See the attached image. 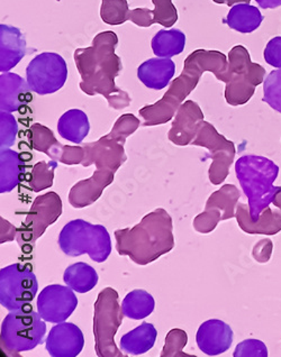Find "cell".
<instances>
[{
    "label": "cell",
    "instance_id": "obj_1",
    "mask_svg": "<svg viewBox=\"0 0 281 357\" xmlns=\"http://www.w3.org/2000/svg\"><path fill=\"white\" fill-rule=\"evenodd\" d=\"M139 119L133 114H124L117 119L107 135L98 141L86 143L82 167L95 165L96 171L90 178L77 182L69 192V204L73 208L88 207L102 197L108 185L115 178V173L128 160L125 154V142L128 136L137 132Z\"/></svg>",
    "mask_w": 281,
    "mask_h": 357
},
{
    "label": "cell",
    "instance_id": "obj_2",
    "mask_svg": "<svg viewBox=\"0 0 281 357\" xmlns=\"http://www.w3.org/2000/svg\"><path fill=\"white\" fill-rule=\"evenodd\" d=\"M117 44L116 33H99L93 38L91 47L77 49L73 59L82 77L79 86L82 93L102 96L110 108L122 110L130 106L132 99L115 84V79L123 70L122 60L115 53Z\"/></svg>",
    "mask_w": 281,
    "mask_h": 357
},
{
    "label": "cell",
    "instance_id": "obj_3",
    "mask_svg": "<svg viewBox=\"0 0 281 357\" xmlns=\"http://www.w3.org/2000/svg\"><path fill=\"white\" fill-rule=\"evenodd\" d=\"M227 71L229 60L225 54L220 51L196 50L187 56L183 73L172 81L162 98L139 110V115L144 119L143 126H158L172 121L185 99L196 89L204 73H214L218 80L227 84Z\"/></svg>",
    "mask_w": 281,
    "mask_h": 357
},
{
    "label": "cell",
    "instance_id": "obj_4",
    "mask_svg": "<svg viewBox=\"0 0 281 357\" xmlns=\"http://www.w3.org/2000/svg\"><path fill=\"white\" fill-rule=\"evenodd\" d=\"M117 253L130 257L135 264L148 265L174 248V222L163 208H157L132 228L117 229Z\"/></svg>",
    "mask_w": 281,
    "mask_h": 357
},
{
    "label": "cell",
    "instance_id": "obj_5",
    "mask_svg": "<svg viewBox=\"0 0 281 357\" xmlns=\"http://www.w3.org/2000/svg\"><path fill=\"white\" fill-rule=\"evenodd\" d=\"M235 173L249 200L250 215L257 219L270 207L281 189L273 185L278 178L279 167L264 156L244 155L235 163Z\"/></svg>",
    "mask_w": 281,
    "mask_h": 357
},
{
    "label": "cell",
    "instance_id": "obj_6",
    "mask_svg": "<svg viewBox=\"0 0 281 357\" xmlns=\"http://www.w3.org/2000/svg\"><path fill=\"white\" fill-rule=\"evenodd\" d=\"M59 245L68 257L88 254L90 259L102 263L112 253V241L106 227L93 225L84 219H75L62 228Z\"/></svg>",
    "mask_w": 281,
    "mask_h": 357
},
{
    "label": "cell",
    "instance_id": "obj_7",
    "mask_svg": "<svg viewBox=\"0 0 281 357\" xmlns=\"http://www.w3.org/2000/svg\"><path fill=\"white\" fill-rule=\"evenodd\" d=\"M47 324L32 305L13 310L1 325V347L10 356L32 351L43 342Z\"/></svg>",
    "mask_w": 281,
    "mask_h": 357
},
{
    "label": "cell",
    "instance_id": "obj_8",
    "mask_svg": "<svg viewBox=\"0 0 281 357\" xmlns=\"http://www.w3.org/2000/svg\"><path fill=\"white\" fill-rule=\"evenodd\" d=\"M116 290L105 288L99 292L93 305V336L98 357H124L115 342L117 331L122 325L124 312L119 305Z\"/></svg>",
    "mask_w": 281,
    "mask_h": 357
},
{
    "label": "cell",
    "instance_id": "obj_9",
    "mask_svg": "<svg viewBox=\"0 0 281 357\" xmlns=\"http://www.w3.org/2000/svg\"><path fill=\"white\" fill-rule=\"evenodd\" d=\"M266 70L258 63H253L249 51L242 45H236L229 53L225 100L229 106H242L249 102L255 89L262 84Z\"/></svg>",
    "mask_w": 281,
    "mask_h": 357
},
{
    "label": "cell",
    "instance_id": "obj_10",
    "mask_svg": "<svg viewBox=\"0 0 281 357\" xmlns=\"http://www.w3.org/2000/svg\"><path fill=\"white\" fill-rule=\"evenodd\" d=\"M61 213L62 200L58 193L47 192L36 197L26 218L17 228L16 241L22 251L31 253L38 239L58 220Z\"/></svg>",
    "mask_w": 281,
    "mask_h": 357
},
{
    "label": "cell",
    "instance_id": "obj_11",
    "mask_svg": "<svg viewBox=\"0 0 281 357\" xmlns=\"http://www.w3.org/2000/svg\"><path fill=\"white\" fill-rule=\"evenodd\" d=\"M38 290V279L31 265L14 263L0 270V303L7 310L31 305Z\"/></svg>",
    "mask_w": 281,
    "mask_h": 357
},
{
    "label": "cell",
    "instance_id": "obj_12",
    "mask_svg": "<svg viewBox=\"0 0 281 357\" xmlns=\"http://www.w3.org/2000/svg\"><path fill=\"white\" fill-rule=\"evenodd\" d=\"M192 145L205 147L209 151L213 161L208 170L209 181L214 185H222L234 162L236 154L234 143L220 134L211 123L204 121Z\"/></svg>",
    "mask_w": 281,
    "mask_h": 357
},
{
    "label": "cell",
    "instance_id": "obj_13",
    "mask_svg": "<svg viewBox=\"0 0 281 357\" xmlns=\"http://www.w3.org/2000/svg\"><path fill=\"white\" fill-rule=\"evenodd\" d=\"M67 79V63L58 53H41L35 56L26 68L27 84L38 95L56 93L64 86Z\"/></svg>",
    "mask_w": 281,
    "mask_h": 357
},
{
    "label": "cell",
    "instance_id": "obj_14",
    "mask_svg": "<svg viewBox=\"0 0 281 357\" xmlns=\"http://www.w3.org/2000/svg\"><path fill=\"white\" fill-rule=\"evenodd\" d=\"M241 192L236 185H224L207 199L205 211L195 217L192 226L200 234L215 231L218 222L234 218Z\"/></svg>",
    "mask_w": 281,
    "mask_h": 357
},
{
    "label": "cell",
    "instance_id": "obj_15",
    "mask_svg": "<svg viewBox=\"0 0 281 357\" xmlns=\"http://www.w3.org/2000/svg\"><path fill=\"white\" fill-rule=\"evenodd\" d=\"M77 305L78 299L73 289L60 284L47 285L38 298V314L47 323H63Z\"/></svg>",
    "mask_w": 281,
    "mask_h": 357
},
{
    "label": "cell",
    "instance_id": "obj_16",
    "mask_svg": "<svg viewBox=\"0 0 281 357\" xmlns=\"http://www.w3.org/2000/svg\"><path fill=\"white\" fill-rule=\"evenodd\" d=\"M29 142L35 151L47 154L53 161L66 165H82L84 162V146L62 145L55 139L52 130L38 123L29 128Z\"/></svg>",
    "mask_w": 281,
    "mask_h": 357
},
{
    "label": "cell",
    "instance_id": "obj_17",
    "mask_svg": "<svg viewBox=\"0 0 281 357\" xmlns=\"http://www.w3.org/2000/svg\"><path fill=\"white\" fill-rule=\"evenodd\" d=\"M204 121L203 110L194 100H187L179 107L168 132L169 141L177 146L190 145L197 136Z\"/></svg>",
    "mask_w": 281,
    "mask_h": 357
},
{
    "label": "cell",
    "instance_id": "obj_18",
    "mask_svg": "<svg viewBox=\"0 0 281 357\" xmlns=\"http://www.w3.org/2000/svg\"><path fill=\"white\" fill-rule=\"evenodd\" d=\"M84 345V334L75 324H58L47 336V351L53 357L78 356Z\"/></svg>",
    "mask_w": 281,
    "mask_h": 357
},
{
    "label": "cell",
    "instance_id": "obj_19",
    "mask_svg": "<svg viewBox=\"0 0 281 357\" xmlns=\"http://www.w3.org/2000/svg\"><path fill=\"white\" fill-rule=\"evenodd\" d=\"M196 342L200 351L208 356L223 354L232 346L233 331L222 320H207L198 328Z\"/></svg>",
    "mask_w": 281,
    "mask_h": 357
},
{
    "label": "cell",
    "instance_id": "obj_20",
    "mask_svg": "<svg viewBox=\"0 0 281 357\" xmlns=\"http://www.w3.org/2000/svg\"><path fill=\"white\" fill-rule=\"evenodd\" d=\"M236 222L244 233L251 235H266L273 236L281 231V211L268 207L261 213L260 216L253 219L250 215L249 206L238 202L236 206Z\"/></svg>",
    "mask_w": 281,
    "mask_h": 357
},
{
    "label": "cell",
    "instance_id": "obj_21",
    "mask_svg": "<svg viewBox=\"0 0 281 357\" xmlns=\"http://www.w3.org/2000/svg\"><path fill=\"white\" fill-rule=\"evenodd\" d=\"M27 81L16 73H1L0 77V108L1 112L14 113L26 106L33 97Z\"/></svg>",
    "mask_w": 281,
    "mask_h": 357
},
{
    "label": "cell",
    "instance_id": "obj_22",
    "mask_svg": "<svg viewBox=\"0 0 281 357\" xmlns=\"http://www.w3.org/2000/svg\"><path fill=\"white\" fill-rule=\"evenodd\" d=\"M26 54V40L21 29L7 24L0 25V71L8 73Z\"/></svg>",
    "mask_w": 281,
    "mask_h": 357
},
{
    "label": "cell",
    "instance_id": "obj_23",
    "mask_svg": "<svg viewBox=\"0 0 281 357\" xmlns=\"http://www.w3.org/2000/svg\"><path fill=\"white\" fill-rule=\"evenodd\" d=\"M176 73L174 61L167 58L150 59L137 69V78L150 89L162 90L170 84Z\"/></svg>",
    "mask_w": 281,
    "mask_h": 357
},
{
    "label": "cell",
    "instance_id": "obj_24",
    "mask_svg": "<svg viewBox=\"0 0 281 357\" xmlns=\"http://www.w3.org/2000/svg\"><path fill=\"white\" fill-rule=\"evenodd\" d=\"M21 154L10 149L0 152V193L10 192L21 183L25 167Z\"/></svg>",
    "mask_w": 281,
    "mask_h": 357
},
{
    "label": "cell",
    "instance_id": "obj_25",
    "mask_svg": "<svg viewBox=\"0 0 281 357\" xmlns=\"http://www.w3.org/2000/svg\"><path fill=\"white\" fill-rule=\"evenodd\" d=\"M158 331L152 324L143 323L121 338V349L128 355H142L153 347Z\"/></svg>",
    "mask_w": 281,
    "mask_h": 357
},
{
    "label": "cell",
    "instance_id": "obj_26",
    "mask_svg": "<svg viewBox=\"0 0 281 357\" xmlns=\"http://www.w3.org/2000/svg\"><path fill=\"white\" fill-rule=\"evenodd\" d=\"M89 119L80 109H70L59 119L58 132L61 137L75 144H82L89 132Z\"/></svg>",
    "mask_w": 281,
    "mask_h": 357
},
{
    "label": "cell",
    "instance_id": "obj_27",
    "mask_svg": "<svg viewBox=\"0 0 281 357\" xmlns=\"http://www.w3.org/2000/svg\"><path fill=\"white\" fill-rule=\"evenodd\" d=\"M264 16L257 7L250 3H236L227 14V24L229 29L242 34H250L260 27Z\"/></svg>",
    "mask_w": 281,
    "mask_h": 357
},
{
    "label": "cell",
    "instance_id": "obj_28",
    "mask_svg": "<svg viewBox=\"0 0 281 357\" xmlns=\"http://www.w3.org/2000/svg\"><path fill=\"white\" fill-rule=\"evenodd\" d=\"M66 284L78 294L91 291L98 283L96 270L84 262L70 265L63 274Z\"/></svg>",
    "mask_w": 281,
    "mask_h": 357
},
{
    "label": "cell",
    "instance_id": "obj_29",
    "mask_svg": "<svg viewBox=\"0 0 281 357\" xmlns=\"http://www.w3.org/2000/svg\"><path fill=\"white\" fill-rule=\"evenodd\" d=\"M151 47L158 58H172L183 52L185 35L179 29H162L152 38Z\"/></svg>",
    "mask_w": 281,
    "mask_h": 357
},
{
    "label": "cell",
    "instance_id": "obj_30",
    "mask_svg": "<svg viewBox=\"0 0 281 357\" xmlns=\"http://www.w3.org/2000/svg\"><path fill=\"white\" fill-rule=\"evenodd\" d=\"M155 301L149 292L137 289L128 294L122 303L123 312L130 319H144L153 312Z\"/></svg>",
    "mask_w": 281,
    "mask_h": 357
},
{
    "label": "cell",
    "instance_id": "obj_31",
    "mask_svg": "<svg viewBox=\"0 0 281 357\" xmlns=\"http://www.w3.org/2000/svg\"><path fill=\"white\" fill-rule=\"evenodd\" d=\"M58 167V162L51 161L47 163L45 161L38 162L33 167L29 185L34 192L47 190L53 185L54 171Z\"/></svg>",
    "mask_w": 281,
    "mask_h": 357
},
{
    "label": "cell",
    "instance_id": "obj_32",
    "mask_svg": "<svg viewBox=\"0 0 281 357\" xmlns=\"http://www.w3.org/2000/svg\"><path fill=\"white\" fill-rule=\"evenodd\" d=\"M128 0H102L100 18L104 23L112 26H119L128 20Z\"/></svg>",
    "mask_w": 281,
    "mask_h": 357
},
{
    "label": "cell",
    "instance_id": "obj_33",
    "mask_svg": "<svg viewBox=\"0 0 281 357\" xmlns=\"http://www.w3.org/2000/svg\"><path fill=\"white\" fill-rule=\"evenodd\" d=\"M188 343V335L183 329L174 328L169 331L165 337V344L163 346L161 357H196L183 353V349Z\"/></svg>",
    "mask_w": 281,
    "mask_h": 357
},
{
    "label": "cell",
    "instance_id": "obj_34",
    "mask_svg": "<svg viewBox=\"0 0 281 357\" xmlns=\"http://www.w3.org/2000/svg\"><path fill=\"white\" fill-rule=\"evenodd\" d=\"M264 101L281 114V69L273 70L264 79Z\"/></svg>",
    "mask_w": 281,
    "mask_h": 357
},
{
    "label": "cell",
    "instance_id": "obj_35",
    "mask_svg": "<svg viewBox=\"0 0 281 357\" xmlns=\"http://www.w3.org/2000/svg\"><path fill=\"white\" fill-rule=\"evenodd\" d=\"M154 5L153 22L162 26L172 27L177 23L178 10L172 3V0H152Z\"/></svg>",
    "mask_w": 281,
    "mask_h": 357
},
{
    "label": "cell",
    "instance_id": "obj_36",
    "mask_svg": "<svg viewBox=\"0 0 281 357\" xmlns=\"http://www.w3.org/2000/svg\"><path fill=\"white\" fill-rule=\"evenodd\" d=\"M18 125L12 113H0V145L1 149H8L14 145L17 136Z\"/></svg>",
    "mask_w": 281,
    "mask_h": 357
},
{
    "label": "cell",
    "instance_id": "obj_37",
    "mask_svg": "<svg viewBox=\"0 0 281 357\" xmlns=\"http://www.w3.org/2000/svg\"><path fill=\"white\" fill-rule=\"evenodd\" d=\"M233 356L268 357L267 346L259 340H245L236 346Z\"/></svg>",
    "mask_w": 281,
    "mask_h": 357
},
{
    "label": "cell",
    "instance_id": "obj_38",
    "mask_svg": "<svg viewBox=\"0 0 281 357\" xmlns=\"http://www.w3.org/2000/svg\"><path fill=\"white\" fill-rule=\"evenodd\" d=\"M264 60L269 66L281 69V36L271 38L264 49Z\"/></svg>",
    "mask_w": 281,
    "mask_h": 357
},
{
    "label": "cell",
    "instance_id": "obj_39",
    "mask_svg": "<svg viewBox=\"0 0 281 357\" xmlns=\"http://www.w3.org/2000/svg\"><path fill=\"white\" fill-rule=\"evenodd\" d=\"M128 20L133 22L139 27H150L153 25V10L152 9L141 8L132 9L128 13Z\"/></svg>",
    "mask_w": 281,
    "mask_h": 357
},
{
    "label": "cell",
    "instance_id": "obj_40",
    "mask_svg": "<svg viewBox=\"0 0 281 357\" xmlns=\"http://www.w3.org/2000/svg\"><path fill=\"white\" fill-rule=\"evenodd\" d=\"M273 245L269 238L262 239L253 248L252 257L257 262L264 264L269 261L273 254Z\"/></svg>",
    "mask_w": 281,
    "mask_h": 357
},
{
    "label": "cell",
    "instance_id": "obj_41",
    "mask_svg": "<svg viewBox=\"0 0 281 357\" xmlns=\"http://www.w3.org/2000/svg\"><path fill=\"white\" fill-rule=\"evenodd\" d=\"M0 224H1V233H0V243L12 242L16 238L17 235V228L12 225L10 222H7L6 219L0 217Z\"/></svg>",
    "mask_w": 281,
    "mask_h": 357
},
{
    "label": "cell",
    "instance_id": "obj_42",
    "mask_svg": "<svg viewBox=\"0 0 281 357\" xmlns=\"http://www.w3.org/2000/svg\"><path fill=\"white\" fill-rule=\"evenodd\" d=\"M259 6L264 9H275L281 6V0H255Z\"/></svg>",
    "mask_w": 281,
    "mask_h": 357
},
{
    "label": "cell",
    "instance_id": "obj_43",
    "mask_svg": "<svg viewBox=\"0 0 281 357\" xmlns=\"http://www.w3.org/2000/svg\"><path fill=\"white\" fill-rule=\"evenodd\" d=\"M215 3H223V5H227V6H234L236 3H250L251 0H213Z\"/></svg>",
    "mask_w": 281,
    "mask_h": 357
},
{
    "label": "cell",
    "instance_id": "obj_44",
    "mask_svg": "<svg viewBox=\"0 0 281 357\" xmlns=\"http://www.w3.org/2000/svg\"><path fill=\"white\" fill-rule=\"evenodd\" d=\"M273 204L275 205V208H279L281 211V189L278 191V193L275 195Z\"/></svg>",
    "mask_w": 281,
    "mask_h": 357
}]
</instances>
